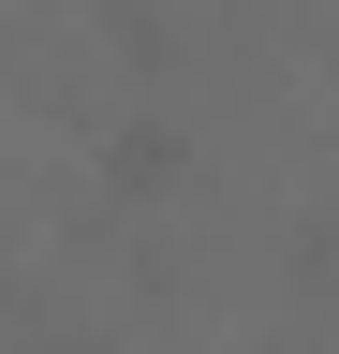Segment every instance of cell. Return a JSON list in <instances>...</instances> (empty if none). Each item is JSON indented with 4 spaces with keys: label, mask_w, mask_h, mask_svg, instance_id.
Returning a JSON list of instances; mask_svg holds the SVG:
<instances>
[{
    "label": "cell",
    "mask_w": 339,
    "mask_h": 354,
    "mask_svg": "<svg viewBox=\"0 0 339 354\" xmlns=\"http://www.w3.org/2000/svg\"><path fill=\"white\" fill-rule=\"evenodd\" d=\"M177 177H192V133H177V118H118V133H104V192L148 207V192H177Z\"/></svg>",
    "instance_id": "1"
}]
</instances>
